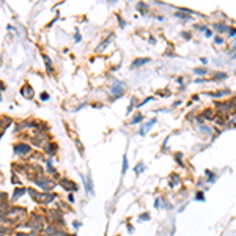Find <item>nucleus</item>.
Wrapping results in <instances>:
<instances>
[{"label":"nucleus","instance_id":"nucleus-1","mask_svg":"<svg viewBox=\"0 0 236 236\" xmlns=\"http://www.w3.org/2000/svg\"><path fill=\"white\" fill-rule=\"evenodd\" d=\"M148 61V58H143V60H137V61H134V66H140L142 63H147Z\"/></svg>","mask_w":236,"mask_h":236}]
</instances>
